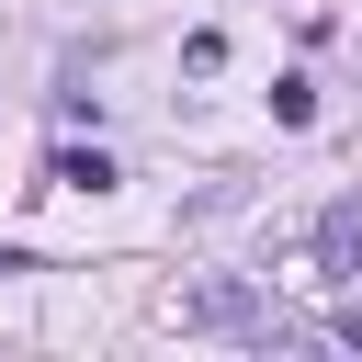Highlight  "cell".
Here are the masks:
<instances>
[{
	"label": "cell",
	"instance_id": "obj_2",
	"mask_svg": "<svg viewBox=\"0 0 362 362\" xmlns=\"http://www.w3.org/2000/svg\"><path fill=\"white\" fill-rule=\"evenodd\" d=\"M57 181H68V192H113V158H102V147H68Z\"/></svg>",
	"mask_w": 362,
	"mask_h": 362
},
{
	"label": "cell",
	"instance_id": "obj_1",
	"mask_svg": "<svg viewBox=\"0 0 362 362\" xmlns=\"http://www.w3.org/2000/svg\"><path fill=\"white\" fill-rule=\"evenodd\" d=\"M317 260H328V283H362V204L317 215Z\"/></svg>",
	"mask_w": 362,
	"mask_h": 362
}]
</instances>
